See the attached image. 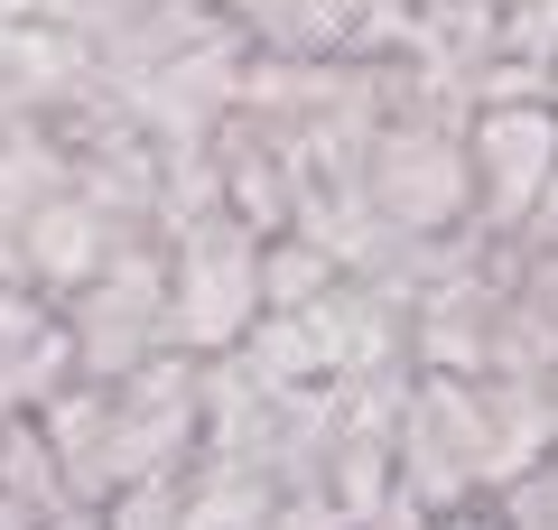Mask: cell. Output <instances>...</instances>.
Segmentation results:
<instances>
[{"label": "cell", "mask_w": 558, "mask_h": 530, "mask_svg": "<svg viewBox=\"0 0 558 530\" xmlns=\"http://www.w3.org/2000/svg\"><path fill=\"white\" fill-rule=\"evenodd\" d=\"M558 447V382H457L410 373L391 437V521L502 503Z\"/></svg>", "instance_id": "6da1fadb"}, {"label": "cell", "mask_w": 558, "mask_h": 530, "mask_svg": "<svg viewBox=\"0 0 558 530\" xmlns=\"http://www.w3.org/2000/svg\"><path fill=\"white\" fill-rule=\"evenodd\" d=\"M47 447H57V474L75 503H121L140 484H168V474L196 466L205 447V363L168 353V363H140V373L112 382H65L38 410Z\"/></svg>", "instance_id": "7a4b0ae2"}, {"label": "cell", "mask_w": 558, "mask_h": 530, "mask_svg": "<svg viewBox=\"0 0 558 530\" xmlns=\"http://www.w3.org/2000/svg\"><path fill=\"white\" fill-rule=\"evenodd\" d=\"M260 392H344V382H373L410 363V298L391 279H336L307 308L260 316L242 335V353H223Z\"/></svg>", "instance_id": "3957f363"}, {"label": "cell", "mask_w": 558, "mask_h": 530, "mask_svg": "<svg viewBox=\"0 0 558 530\" xmlns=\"http://www.w3.org/2000/svg\"><path fill=\"white\" fill-rule=\"evenodd\" d=\"M159 261H168V335H178L186 363L242 353V335L260 326L270 233H252L233 205H186V215L159 224Z\"/></svg>", "instance_id": "277c9868"}, {"label": "cell", "mask_w": 558, "mask_h": 530, "mask_svg": "<svg viewBox=\"0 0 558 530\" xmlns=\"http://www.w3.org/2000/svg\"><path fill=\"white\" fill-rule=\"evenodd\" d=\"M57 316H65V335H75V382H112V373H140V363H168V353H178L159 242L112 252L75 298H57Z\"/></svg>", "instance_id": "5b68a950"}, {"label": "cell", "mask_w": 558, "mask_h": 530, "mask_svg": "<svg viewBox=\"0 0 558 530\" xmlns=\"http://www.w3.org/2000/svg\"><path fill=\"white\" fill-rule=\"evenodd\" d=\"M558 177V103L549 94H512V103H475L465 112V196H475V242H521L531 205Z\"/></svg>", "instance_id": "8992f818"}, {"label": "cell", "mask_w": 558, "mask_h": 530, "mask_svg": "<svg viewBox=\"0 0 558 530\" xmlns=\"http://www.w3.org/2000/svg\"><path fill=\"white\" fill-rule=\"evenodd\" d=\"M260 57L307 65H400L418 57V0H233Z\"/></svg>", "instance_id": "52a82bcc"}, {"label": "cell", "mask_w": 558, "mask_h": 530, "mask_svg": "<svg viewBox=\"0 0 558 530\" xmlns=\"http://www.w3.org/2000/svg\"><path fill=\"white\" fill-rule=\"evenodd\" d=\"M65 382H75V335H65L57 298H38L28 279H0V437L28 429Z\"/></svg>", "instance_id": "ba28073f"}, {"label": "cell", "mask_w": 558, "mask_h": 530, "mask_svg": "<svg viewBox=\"0 0 558 530\" xmlns=\"http://www.w3.org/2000/svg\"><path fill=\"white\" fill-rule=\"evenodd\" d=\"M279 474L242 447H196V466L178 474V530H270Z\"/></svg>", "instance_id": "9c48e42d"}, {"label": "cell", "mask_w": 558, "mask_h": 530, "mask_svg": "<svg viewBox=\"0 0 558 530\" xmlns=\"http://www.w3.org/2000/svg\"><path fill=\"white\" fill-rule=\"evenodd\" d=\"M65 511H75V493H65V474H57L47 429L28 419V429L0 437V530H57Z\"/></svg>", "instance_id": "30bf717a"}, {"label": "cell", "mask_w": 558, "mask_h": 530, "mask_svg": "<svg viewBox=\"0 0 558 530\" xmlns=\"http://www.w3.org/2000/svg\"><path fill=\"white\" fill-rule=\"evenodd\" d=\"M102 530H178V474L121 493V503H102Z\"/></svg>", "instance_id": "8fae6325"}, {"label": "cell", "mask_w": 558, "mask_h": 530, "mask_svg": "<svg viewBox=\"0 0 558 530\" xmlns=\"http://www.w3.org/2000/svg\"><path fill=\"white\" fill-rule=\"evenodd\" d=\"M270 530H363V521H354V511L336 503V493H279Z\"/></svg>", "instance_id": "7c38bea8"}, {"label": "cell", "mask_w": 558, "mask_h": 530, "mask_svg": "<svg viewBox=\"0 0 558 530\" xmlns=\"http://www.w3.org/2000/svg\"><path fill=\"white\" fill-rule=\"evenodd\" d=\"M521 252H531V261H549V270H558V177H549V196L531 205V224H521Z\"/></svg>", "instance_id": "4fadbf2b"}, {"label": "cell", "mask_w": 558, "mask_h": 530, "mask_svg": "<svg viewBox=\"0 0 558 530\" xmlns=\"http://www.w3.org/2000/svg\"><path fill=\"white\" fill-rule=\"evenodd\" d=\"M57 530H102V511H94V503H75V511H65Z\"/></svg>", "instance_id": "5bb4252c"}, {"label": "cell", "mask_w": 558, "mask_h": 530, "mask_svg": "<svg viewBox=\"0 0 558 530\" xmlns=\"http://www.w3.org/2000/svg\"><path fill=\"white\" fill-rule=\"evenodd\" d=\"M549 103H558V75H549Z\"/></svg>", "instance_id": "9a60e30c"}]
</instances>
